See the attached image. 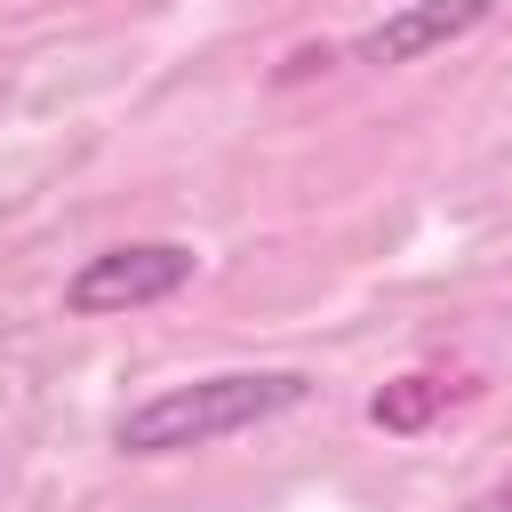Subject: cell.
I'll list each match as a JSON object with an SVG mask.
<instances>
[{
  "label": "cell",
  "mask_w": 512,
  "mask_h": 512,
  "mask_svg": "<svg viewBox=\"0 0 512 512\" xmlns=\"http://www.w3.org/2000/svg\"><path fill=\"white\" fill-rule=\"evenodd\" d=\"M192 248L184 240H120L104 256H88L72 280H64V312L80 320H104V312H144V304H168L184 280H192Z\"/></svg>",
  "instance_id": "cell-2"
},
{
  "label": "cell",
  "mask_w": 512,
  "mask_h": 512,
  "mask_svg": "<svg viewBox=\"0 0 512 512\" xmlns=\"http://www.w3.org/2000/svg\"><path fill=\"white\" fill-rule=\"evenodd\" d=\"M472 512H512V480H504V488H488V496H480Z\"/></svg>",
  "instance_id": "cell-6"
},
{
  "label": "cell",
  "mask_w": 512,
  "mask_h": 512,
  "mask_svg": "<svg viewBox=\"0 0 512 512\" xmlns=\"http://www.w3.org/2000/svg\"><path fill=\"white\" fill-rule=\"evenodd\" d=\"M312 384L296 368H232V376H200V384H176V392H152L136 400L120 424H112V448L120 456H184V448H208V440H232L264 416H288Z\"/></svg>",
  "instance_id": "cell-1"
},
{
  "label": "cell",
  "mask_w": 512,
  "mask_h": 512,
  "mask_svg": "<svg viewBox=\"0 0 512 512\" xmlns=\"http://www.w3.org/2000/svg\"><path fill=\"white\" fill-rule=\"evenodd\" d=\"M488 8H496V0H408L400 16L368 24L352 56H360V64H416V56H432V48L464 40V32H480Z\"/></svg>",
  "instance_id": "cell-3"
},
{
  "label": "cell",
  "mask_w": 512,
  "mask_h": 512,
  "mask_svg": "<svg viewBox=\"0 0 512 512\" xmlns=\"http://www.w3.org/2000/svg\"><path fill=\"white\" fill-rule=\"evenodd\" d=\"M320 64H336V56H328V48H296V56H288V72H280V80H304V72H320Z\"/></svg>",
  "instance_id": "cell-5"
},
{
  "label": "cell",
  "mask_w": 512,
  "mask_h": 512,
  "mask_svg": "<svg viewBox=\"0 0 512 512\" xmlns=\"http://www.w3.org/2000/svg\"><path fill=\"white\" fill-rule=\"evenodd\" d=\"M440 400H448V384H440V376H400V384H384V392L368 400V416H376L384 432H416Z\"/></svg>",
  "instance_id": "cell-4"
}]
</instances>
